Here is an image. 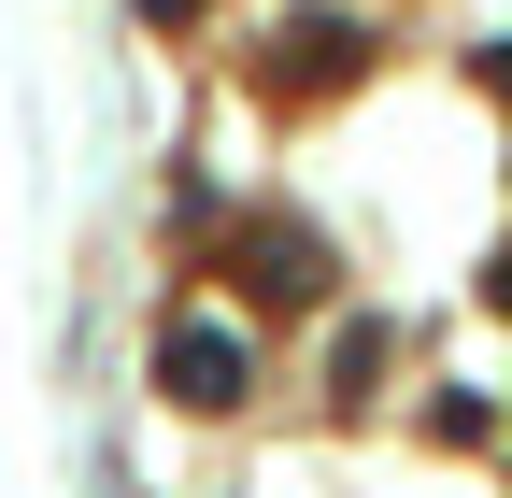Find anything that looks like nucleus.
Returning a JSON list of instances; mask_svg holds the SVG:
<instances>
[{
	"instance_id": "nucleus-4",
	"label": "nucleus",
	"mask_w": 512,
	"mask_h": 498,
	"mask_svg": "<svg viewBox=\"0 0 512 498\" xmlns=\"http://www.w3.org/2000/svg\"><path fill=\"white\" fill-rule=\"evenodd\" d=\"M384 356H399V314H342V356H328V413H370V399H384Z\"/></svg>"
},
{
	"instance_id": "nucleus-2",
	"label": "nucleus",
	"mask_w": 512,
	"mask_h": 498,
	"mask_svg": "<svg viewBox=\"0 0 512 498\" xmlns=\"http://www.w3.org/2000/svg\"><path fill=\"white\" fill-rule=\"evenodd\" d=\"M256 72H271L285 100H328V86H356V72H370V15H342V0H299V15H271Z\"/></svg>"
},
{
	"instance_id": "nucleus-3",
	"label": "nucleus",
	"mask_w": 512,
	"mask_h": 498,
	"mask_svg": "<svg viewBox=\"0 0 512 498\" xmlns=\"http://www.w3.org/2000/svg\"><path fill=\"white\" fill-rule=\"evenodd\" d=\"M228 271H242V299H256V314H313V299L342 285L328 228H299V214H256V228L228 242Z\"/></svg>"
},
{
	"instance_id": "nucleus-5",
	"label": "nucleus",
	"mask_w": 512,
	"mask_h": 498,
	"mask_svg": "<svg viewBox=\"0 0 512 498\" xmlns=\"http://www.w3.org/2000/svg\"><path fill=\"white\" fill-rule=\"evenodd\" d=\"M143 15H157V29H171V15H200V0H143Z\"/></svg>"
},
{
	"instance_id": "nucleus-1",
	"label": "nucleus",
	"mask_w": 512,
	"mask_h": 498,
	"mask_svg": "<svg viewBox=\"0 0 512 498\" xmlns=\"http://www.w3.org/2000/svg\"><path fill=\"white\" fill-rule=\"evenodd\" d=\"M157 399L171 413H242L256 399V328L228 314V299H185V314H157Z\"/></svg>"
}]
</instances>
